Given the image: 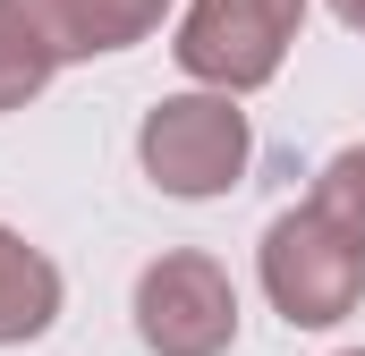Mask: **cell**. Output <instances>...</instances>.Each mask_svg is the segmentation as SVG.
I'll use <instances>...</instances> for the list:
<instances>
[{"mask_svg":"<svg viewBox=\"0 0 365 356\" xmlns=\"http://www.w3.org/2000/svg\"><path fill=\"white\" fill-rule=\"evenodd\" d=\"M264 288H272V305L297 323V331H323V323L357 314L365 246L349 238V229H331L314 204H297V212H280L272 229H264Z\"/></svg>","mask_w":365,"mask_h":356,"instance_id":"1","label":"cell"},{"mask_svg":"<svg viewBox=\"0 0 365 356\" xmlns=\"http://www.w3.org/2000/svg\"><path fill=\"white\" fill-rule=\"evenodd\" d=\"M297 17H306V0H195L179 26V68L195 85L255 93L264 77H280Z\"/></svg>","mask_w":365,"mask_h":356,"instance_id":"2","label":"cell"},{"mask_svg":"<svg viewBox=\"0 0 365 356\" xmlns=\"http://www.w3.org/2000/svg\"><path fill=\"white\" fill-rule=\"evenodd\" d=\"M136 153H145L162 195H221L247 170V110L230 93H179L145 119Z\"/></svg>","mask_w":365,"mask_h":356,"instance_id":"3","label":"cell"},{"mask_svg":"<svg viewBox=\"0 0 365 356\" xmlns=\"http://www.w3.org/2000/svg\"><path fill=\"white\" fill-rule=\"evenodd\" d=\"M136 331L162 356H221L238 340V288L212 255H162L136 280Z\"/></svg>","mask_w":365,"mask_h":356,"instance_id":"4","label":"cell"},{"mask_svg":"<svg viewBox=\"0 0 365 356\" xmlns=\"http://www.w3.org/2000/svg\"><path fill=\"white\" fill-rule=\"evenodd\" d=\"M9 9L34 26L51 60H93V51H128L136 34H153L170 0H9Z\"/></svg>","mask_w":365,"mask_h":356,"instance_id":"5","label":"cell"},{"mask_svg":"<svg viewBox=\"0 0 365 356\" xmlns=\"http://www.w3.org/2000/svg\"><path fill=\"white\" fill-rule=\"evenodd\" d=\"M51 314H60V271H51V255H34L17 229H0V348L51 331Z\"/></svg>","mask_w":365,"mask_h":356,"instance_id":"6","label":"cell"},{"mask_svg":"<svg viewBox=\"0 0 365 356\" xmlns=\"http://www.w3.org/2000/svg\"><path fill=\"white\" fill-rule=\"evenodd\" d=\"M51 68H60V60H51V51L34 43V26H26L9 0H0V110L34 102V93L51 85Z\"/></svg>","mask_w":365,"mask_h":356,"instance_id":"7","label":"cell"},{"mask_svg":"<svg viewBox=\"0 0 365 356\" xmlns=\"http://www.w3.org/2000/svg\"><path fill=\"white\" fill-rule=\"evenodd\" d=\"M306 204H314V212H323L331 229H349V238L365 246V153H331Z\"/></svg>","mask_w":365,"mask_h":356,"instance_id":"8","label":"cell"},{"mask_svg":"<svg viewBox=\"0 0 365 356\" xmlns=\"http://www.w3.org/2000/svg\"><path fill=\"white\" fill-rule=\"evenodd\" d=\"M331 9H340V26H357V34H365V0H331Z\"/></svg>","mask_w":365,"mask_h":356,"instance_id":"9","label":"cell"},{"mask_svg":"<svg viewBox=\"0 0 365 356\" xmlns=\"http://www.w3.org/2000/svg\"><path fill=\"white\" fill-rule=\"evenodd\" d=\"M349 356H365V348H349Z\"/></svg>","mask_w":365,"mask_h":356,"instance_id":"10","label":"cell"}]
</instances>
